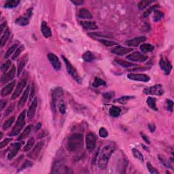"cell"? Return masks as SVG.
Here are the masks:
<instances>
[{
  "label": "cell",
  "mask_w": 174,
  "mask_h": 174,
  "mask_svg": "<svg viewBox=\"0 0 174 174\" xmlns=\"http://www.w3.org/2000/svg\"><path fill=\"white\" fill-rule=\"evenodd\" d=\"M24 49H25V47H24L23 45H21V46H20L19 47H18V48L16 49L15 53H14V55H12V59L14 60V61H15V60L17 59V58L19 57L20 53H21L22 52L24 51Z\"/></svg>",
  "instance_id": "obj_44"
},
{
  "label": "cell",
  "mask_w": 174,
  "mask_h": 174,
  "mask_svg": "<svg viewBox=\"0 0 174 174\" xmlns=\"http://www.w3.org/2000/svg\"><path fill=\"white\" fill-rule=\"evenodd\" d=\"M6 104H7V101H6V100L1 101V103H0V105H1V110H3V109H4V107H6Z\"/></svg>",
  "instance_id": "obj_59"
},
{
  "label": "cell",
  "mask_w": 174,
  "mask_h": 174,
  "mask_svg": "<svg viewBox=\"0 0 174 174\" xmlns=\"http://www.w3.org/2000/svg\"><path fill=\"white\" fill-rule=\"evenodd\" d=\"M10 35V32L9 29H6L4 32V34L2 35L1 37V40H0V45H1V47H3L4 45L6 44V43L7 42V41L9 38Z\"/></svg>",
  "instance_id": "obj_30"
},
{
  "label": "cell",
  "mask_w": 174,
  "mask_h": 174,
  "mask_svg": "<svg viewBox=\"0 0 174 174\" xmlns=\"http://www.w3.org/2000/svg\"><path fill=\"white\" fill-rule=\"evenodd\" d=\"M127 59L130 60V61L142 63V62H145L147 61L148 59V57L147 55H144V54L140 53V52L135 51L128 55L127 57Z\"/></svg>",
  "instance_id": "obj_7"
},
{
  "label": "cell",
  "mask_w": 174,
  "mask_h": 174,
  "mask_svg": "<svg viewBox=\"0 0 174 174\" xmlns=\"http://www.w3.org/2000/svg\"><path fill=\"white\" fill-rule=\"evenodd\" d=\"M22 144H23V142H16L12 145L9 152L8 154V160H11L14 157H15L16 155L18 154V151L20 150L21 146H22Z\"/></svg>",
  "instance_id": "obj_14"
},
{
  "label": "cell",
  "mask_w": 174,
  "mask_h": 174,
  "mask_svg": "<svg viewBox=\"0 0 174 174\" xmlns=\"http://www.w3.org/2000/svg\"><path fill=\"white\" fill-rule=\"evenodd\" d=\"M33 166V163L29 161H26L25 162L23 163V165H22L21 168H20V171L21 170H23L25 169H27V168H29V167H31Z\"/></svg>",
  "instance_id": "obj_53"
},
{
  "label": "cell",
  "mask_w": 174,
  "mask_h": 174,
  "mask_svg": "<svg viewBox=\"0 0 174 174\" xmlns=\"http://www.w3.org/2000/svg\"><path fill=\"white\" fill-rule=\"evenodd\" d=\"M148 128L150 129V132H154L155 129H156V127H155V125H153V124H149L148 125Z\"/></svg>",
  "instance_id": "obj_61"
},
{
  "label": "cell",
  "mask_w": 174,
  "mask_h": 174,
  "mask_svg": "<svg viewBox=\"0 0 174 174\" xmlns=\"http://www.w3.org/2000/svg\"><path fill=\"white\" fill-rule=\"evenodd\" d=\"M38 99L37 97H35L34 100H33L32 104L30 105L29 107L27 113V118L29 120L34 119L35 114H36V109L38 107Z\"/></svg>",
  "instance_id": "obj_16"
},
{
  "label": "cell",
  "mask_w": 174,
  "mask_h": 174,
  "mask_svg": "<svg viewBox=\"0 0 174 174\" xmlns=\"http://www.w3.org/2000/svg\"><path fill=\"white\" fill-rule=\"evenodd\" d=\"M32 92L30 93V96H29V100L32 101L33 97H34V94H35V87L34 86V84H32Z\"/></svg>",
  "instance_id": "obj_58"
},
{
  "label": "cell",
  "mask_w": 174,
  "mask_h": 174,
  "mask_svg": "<svg viewBox=\"0 0 174 174\" xmlns=\"http://www.w3.org/2000/svg\"><path fill=\"white\" fill-rule=\"evenodd\" d=\"M95 56L90 51H86L82 55V59L86 62H91L95 59Z\"/></svg>",
  "instance_id": "obj_36"
},
{
  "label": "cell",
  "mask_w": 174,
  "mask_h": 174,
  "mask_svg": "<svg viewBox=\"0 0 174 174\" xmlns=\"http://www.w3.org/2000/svg\"><path fill=\"white\" fill-rule=\"evenodd\" d=\"M12 140V138H6L5 140H4L3 141H1V144H0V148L2 149L4 148V147H6L7 145L9 144L10 142H11Z\"/></svg>",
  "instance_id": "obj_52"
},
{
  "label": "cell",
  "mask_w": 174,
  "mask_h": 174,
  "mask_svg": "<svg viewBox=\"0 0 174 174\" xmlns=\"http://www.w3.org/2000/svg\"><path fill=\"white\" fill-rule=\"evenodd\" d=\"M127 78L131 80L144 82H147L150 80V78L148 75L144 74H129L127 75Z\"/></svg>",
  "instance_id": "obj_13"
},
{
  "label": "cell",
  "mask_w": 174,
  "mask_h": 174,
  "mask_svg": "<svg viewBox=\"0 0 174 174\" xmlns=\"http://www.w3.org/2000/svg\"><path fill=\"white\" fill-rule=\"evenodd\" d=\"M115 95V93L113 92V91H110V92H106L103 93V98L106 100H110L112 98H113Z\"/></svg>",
  "instance_id": "obj_51"
},
{
  "label": "cell",
  "mask_w": 174,
  "mask_h": 174,
  "mask_svg": "<svg viewBox=\"0 0 174 174\" xmlns=\"http://www.w3.org/2000/svg\"><path fill=\"white\" fill-rule=\"evenodd\" d=\"M66 172V165L65 161L63 160H59L56 161L54 163L53 170V173H63Z\"/></svg>",
  "instance_id": "obj_11"
},
{
  "label": "cell",
  "mask_w": 174,
  "mask_h": 174,
  "mask_svg": "<svg viewBox=\"0 0 174 174\" xmlns=\"http://www.w3.org/2000/svg\"><path fill=\"white\" fill-rule=\"evenodd\" d=\"M81 25L85 29L95 30L98 29V25L96 22L92 21H81Z\"/></svg>",
  "instance_id": "obj_25"
},
{
  "label": "cell",
  "mask_w": 174,
  "mask_h": 174,
  "mask_svg": "<svg viewBox=\"0 0 174 174\" xmlns=\"http://www.w3.org/2000/svg\"><path fill=\"white\" fill-rule=\"evenodd\" d=\"M41 32L46 38H48L52 36V32L51 28L47 25L46 22L43 21L41 25Z\"/></svg>",
  "instance_id": "obj_23"
},
{
  "label": "cell",
  "mask_w": 174,
  "mask_h": 174,
  "mask_svg": "<svg viewBox=\"0 0 174 174\" xmlns=\"http://www.w3.org/2000/svg\"><path fill=\"white\" fill-rule=\"evenodd\" d=\"M105 82L104 80H103L102 79L99 78H95L94 81L93 82L92 85L94 88H98V87L101 86H105Z\"/></svg>",
  "instance_id": "obj_39"
},
{
  "label": "cell",
  "mask_w": 174,
  "mask_h": 174,
  "mask_svg": "<svg viewBox=\"0 0 174 174\" xmlns=\"http://www.w3.org/2000/svg\"><path fill=\"white\" fill-rule=\"evenodd\" d=\"M72 3H73L74 5L76 6H81L82 4L84 3V1H81V0H76V1H72Z\"/></svg>",
  "instance_id": "obj_57"
},
{
  "label": "cell",
  "mask_w": 174,
  "mask_h": 174,
  "mask_svg": "<svg viewBox=\"0 0 174 174\" xmlns=\"http://www.w3.org/2000/svg\"><path fill=\"white\" fill-rule=\"evenodd\" d=\"M16 71V70L15 65H13L12 66L11 69H10L9 72L4 74L3 76H1V84H6L8 82L11 81V80L14 78V76H15Z\"/></svg>",
  "instance_id": "obj_12"
},
{
  "label": "cell",
  "mask_w": 174,
  "mask_h": 174,
  "mask_svg": "<svg viewBox=\"0 0 174 174\" xmlns=\"http://www.w3.org/2000/svg\"><path fill=\"white\" fill-rule=\"evenodd\" d=\"M11 64H12V62H11V61H10V60H8V61H6L5 63H4L3 65H1V71L3 72L4 74L6 73L8 71V69H9V68L10 67V66H11Z\"/></svg>",
  "instance_id": "obj_48"
},
{
  "label": "cell",
  "mask_w": 174,
  "mask_h": 174,
  "mask_svg": "<svg viewBox=\"0 0 174 174\" xmlns=\"http://www.w3.org/2000/svg\"><path fill=\"white\" fill-rule=\"evenodd\" d=\"M13 109H14V105L13 104L10 105V106L6 109L5 113H4V116H8V114H10L12 112V110H13Z\"/></svg>",
  "instance_id": "obj_55"
},
{
  "label": "cell",
  "mask_w": 174,
  "mask_h": 174,
  "mask_svg": "<svg viewBox=\"0 0 174 174\" xmlns=\"http://www.w3.org/2000/svg\"><path fill=\"white\" fill-rule=\"evenodd\" d=\"M164 13L160 11V10H155L154 12V16H153V20H154V22L160 21L161 19H163V18H164Z\"/></svg>",
  "instance_id": "obj_37"
},
{
  "label": "cell",
  "mask_w": 174,
  "mask_h": 174,
  "mask_svg": "<svg viewBox=\"0 0 174 174\" xmlns=\"http://www.w3.org/2000/svg\"><path fill=\"white\" fill-rule=\"evenodd\" d=\"M41 125H42V124H41L40 123L37 124L36 127V128H35V131H38V130H40V129L41 128V126H42Z\"/></svg>",
  "instance_id": "obj_63"
},
{
  "label": "cell",
  "mask_w": 174,
  "mask_h": 174,
  "mask_svg": "<svg viewBox=\"0 0 174 174\" xmlns=\"http://www.w3.org/2000/svg\"><path fill=\"white\" fill-rule=\"evenodd\" d=\"M132 152H133V154L135 158L139 159V160L142 161V162L144 161V156H143V154L140 152V151H139L138 150V149L133 148L132 149Z\"/></svg>",
  "instance_id": "obj_42"
},
{
  "label": "cell",
  "mask_w": 174,
  "mask_h": 174,
  "mask_svg": "<svg viewBox=\"0 0 174 174\" xmlns=\"http://www.w3.org/2000/svg\"><path fill=\"white\" fill-rule=\"evenodd\" d=\"M33 128H34V127H33L32 125L27 126V127L21 133V134L20 135V136L18 137V140H25V139H26L27 137H29V135L31 133L32 131Z\"/></svg>",
  "instance_id": "obj_26"
},
{
  "label": "cell",
  "mask_w": 174,
  "mask_h": 174,
  "mask_svg": "<svg viewBox=\"0 0 174 174\" xmlns=\"http://www.w3.org/2000/svg\"><path fill=\"white\" fill-rule=\"evenodd\" d=\"M44 145V142H38V144H37L36 146L33 148L32 151H31V152L27 154L29 158L34 159V160H36V159L38 157L39 154H40L41 150H42Z\"/></svg>",
  "instance_id": "obj_10"
},
{
  "label": "cell",
  "mask_w": 174,
  "mask_h": 174,
  "mask_svg": "<svg viewBox=\"0 0 174 174\" xmlns=\"http://www.w3.org/2000/svg\"><path fill=\"white\" fill-rule=\"evenodd\" d=\"M15 23L18 26H26L29 23V18L27 16H20L15 20Z\"/></svg>",
  "instance_id": "obj_27"
},
{
  "label": "cell",
  "mask_w": 174,
  "mask_h": 174,
  "mask_svg": "<svg viewBox=\"0 0 174 174\" xmlns=\"http://www.w3.org/2000/svg\"><path fill=\"white\" fill-rule=\"evenodd\" d=\"M167 109L170 112H173V102L171 99H167Z\"/></svg>",
  "instance_id": "obj_54"
},
{
  "label": "cell",
  "mask_w": 174,
  "mask_h": 174,
  "mask_svg": "<svg viewBox=\"0 0 174 174\" xmlns=\"http://www.w3.org/2000/svg\"><path fill=\"white\" fill-rule=\"evenodd\" d=\"M34 143H35V140L34 138H31L29 140H28L27 143L25 146L24 147V151L25 152H28L29 150H30L31 149L33 148V146H34Z\"/></svg>",
  "instance_id": "obj_43"
},
{
  "label": "cell",
  "mask_w": 174,
  "mask_h": 174,
  "mask_svg": "<svg viewBox=\"0 0 174 174\" xmlns=\"http://www.w3.org/2000/svg\"><path fill=\"white\" fill-rule=\"evenodd\" d=\"M98 154H99V150H97V152H96V153H95V156L93 157V160H92V163H93V165H95V163H96V162H97V155H98Z\"/></svg>",
  "instance_id": "obj_60"
},
{
  "label": "cell",
  "mask_w": 174,
  "mask_h": 174,
  "mask_svg": "<svg viewBox=\"0 0 174 174\" xmlns=\"http://www.w3.org/2000/svg\"><path fill=\"white\" fill-rule=\"evenodd\" d=\"M83 145V136L81 133H74L70 135L67 140V149L74 152L81 149Z\"/></svg>",
  "instance_id": "obj_2"
},
{
  "label": "cell",
  "mask_w": 174,
  "mask_h": 174,
  "mask_svg": "<svg viewBox=\"0 0 174 174\" xmlns=\"http://www.w3.org/2000/svg\"><path fill=\"white\" fill-rule=\"evenodd\" d=\"M133 51V49L129 48H125L122 46H117L116 47H114L112 49L111 52L114 55L119 56H123L125 55H127L130 52Z\"/></svg>",
  "instance_id": "obj_17"
},
{
  "label": "cell",
  "mask_w": 174,
  "mask_h": 174,
  "mask_svg": "<svg viewBox=\"0 0 174 174\" xmlns=\"http://www.w3.org/2000/svg\"><path fill=\"white\" fill-rule=\"evenodd\" d=\"M78 16L82 19H92L93 15L86 8H81L78 12Z\"/></svg>",
  "instance_id": "obj_24"
},
{
  "label": "cell",
  "mask_w": 174,
  "mask_h": 174,
  "mask_svg": "<svg viewBox=\"0 0 174 174\" xmlns=\"http://www.w3.org/2000/svg\"><path fill=\"white\" fill-rule=\"evenodd\" d=\"M62 58H63V60L65 63L68 74L74 78V80H75L76 82H77L78 83H81V78H80V75L78 73L77 70L74 68V66L72 65V63H70L69 60H68L67 58L64 57V56H62Z\"/></svg>",
  "instance_id": "obj_4"
},
{
  "label": "cell",
  "mask_w": 174,
  "mask_h": 174,
  "mask_svg": "<svg viewBox=\"0 0 174 174\" xmlns=\"http://www.w3.org/2000/svg\"><path fill=\"white\" fill-rule=\"evenodd\" d=\"M115 62L119 65L122 66L123 67H135V64H133L130 62H128L126 61H123L122 59H115Z\"/></svg>",
  "instance_id": "obj_34"
},
{
  "label": "cell",
  "mask_w": 174,
  "mask_h": 174,
  "mask_svg": "<svg viewBox=\"0 0 174 174\" xmlns=\"http://www.w3.org/2000/svg\"><path fill=\"white\" fill-rule=\"evenodd\" d=\"M133 98H134V96H123V97H120V98H117L116 99H115V100L114 101V102L120 103V104L125 105L129 100Z\"/></svg>",
  "instance_id": "obj_32"
},
{
  "label": "cell",
  "mask_w": 174,
  "mask_h": 174,
  "mask_svg": "<svg viewBox=\"0 0 174 174\" xmlns=\"http://www.w3.org/2000/svg\"><path fill=\"white\" fill-rule=\"evenodd\" d=\"M27 61H28V55L27 54H26V55L23 56V57L20 59V61H18V69H17V76H20V74L22 73V70L24 69V67H25Z\"/></svg>",
  "instance_id": "obj_22"
},
{
  "label": "cell",
  "mask_w": 174,
  "mask_h": 174,
  "mask_svg": "<svg viewBox=\"0 0 174 174\" xmlns=\"http://www.w3.org/2000/svg\"><path fill=\"white\" fill-rule=\"evenodd\" d=\"M2 135H3V133H2V132H1V136H0V138H1V139L2 138V137H3Z\"/></svg>",
  "instance_id": "obj_64"
},
{
  "label": "cell",
  "mask_w": 174,
  "mask_h": 174,
  "mask_svg": "<svg viewBox=\"0 0 174 174\" xmlns=\"http://www.w3.org/2000/svg\"><path fill=\"white\" fill-rule=\"evenodd\" d=\"M140 49L142 53H147L154 51V46L150 44H142L140 46Z\"/></svg>",
  "instance_id": "obj_31"
},
{
  "label": "cell",
  "mask_w": 174,
  "mask_h": 174,
  "mask_svg": "<svg viewBox=\"0 0 174 174\" xmlns=\"http://www.w3.org/2000/svg\"><path fill=\"white\" fill-rule=\"evenodd\" d=\"M159 8V5H154V6H151L150 8H148V9L144 12V14H143V16H144V18L148 17V16L150 15V14L152 13V12H154L155 10H156Z\"/></svg>",
  "instance_id": "obj_46"
},
{
  "label": "cell",
  "mask_w": 174,
  "mask_h": 174,
  "mask_svg": "<svg viewBox=\"0 0 174 174\" xmlns=\"http://www.w3.org/2000/svg\"><path fill=\"white\" fill-rule=\"evenodd\" d=\"M109 113L111 116L114 118L119 117L121 114V109L119 107L114 106H114H112L111 108L109 109Z\"/></svg>",
  "instance_id": "obj_28"
},
{
  "label": "cell",
  "mask_w": 174,
  "mask_h": 174,
  "mask_svg": "<svg viewBox=\"0 0 174 174\" xmlns=\"http://www.w3.org/2000/svg\"><path fill=\"white\" fill-rule=\"evenodd\" d=\"M146 38L145 36H140L137 37V38H134L131 39V40L126 41V45H127L128 46L130 47H137L141 43L144 42V41H146Z\"/></svg>",
  "instance_id": "obj_19"
},
{
  "label": "cell",
  "mask_w": 174,
  "mask_h": 174,
  "mask_svg": "<svg viewBox=\"0 0 174 174\" xmlns=\"http://www.w3.org/2000/svg\"><path fill=\"white\" fill-rule=\"evenodd\" d=\"M17 48H18L17 44H14L11 46H10L9 48H8L7 52H6V53L5 54L4 58H5V59H8V58H9L10 56H11V55L13 54L14 52L15 51H16V49H17Z\"/></svg>",
  "instance_id": "obj_38"
},
{
  "label": "cell",
  "mask_w": 174,
  "mask_h": 174,
  "mask_svg": "<svg viewBox=\"0 0 174 174\" xmlns=\"http://www.w3.org/2000/svg\"><path fill=\"white\" fill-rule=\"evenodd\" d=\"M26 84H27L26 79H22L20 80L19 82H18L17 84V86L16 87L15 91H14V92L12 95V99H15L20 96V95L22 93L24 88L25 87Z\"/></svg>",
  "instance_id": "obj_15"
},
{
  "label": "cell",
  "mask_w": 174,
  "mask_h": 174,
  "mask_svg": "<svg viewBox=\"0 0 174 174\" xmlns=\"http://www.w3.org/2000/svg\"><path fill=\"white\" fill-rule=\"evenodd\" d=\"M159 65L166 75H169L170 74L171 69H172V65L168 59H161L159 62Z\"/></svg>",
  "instance_id": "obj_18"
},
{
  "label": "cell",
  "mask_w": 174,
  "mask_h": 174,
  "mask_svg": "<svg viewBox=\"0 0 174 174\" xmlns=\"http://www.w3.org/2000/svg\"><path fill=\"white\" fill-rule=\"evenodd\" d=\"M99 135L101 138H105L108 136V132L106 130V129L104 127H101L99 129Z\"/></svg>",
  "instance_id": "obj_50"
},
{
  "label": "cell",
  "mask_w": 174,
  "mask_h": 174,
  "mask_svg": "<svg viewBox=\"0 0 174 174\" xmlns=\"http://www.w3.org/2000/svg\"><path fill=\"white\" fill-rule=\"evenodd\" d=\"M58 104V107H59V110L60 112H61L62 114H64L66 112V105L63 99H61V101H59Z\"/></svg>",
  "instance_id": "obj_47"
},
{
  "label": "cell",
  "mask_w": 174,
  "mask_h": 174,
  "mask_svg": "<svg viewBox=\"0 0 174 174\" xmlns=\"http://www.w3.org/2000/svg\"><path fill=\"white\" fill-rule=\"evenodd\" d=\"M25 110H23L20 114L19 116H18L17 120H16L15 125L12 128V131L10 133V136L17 135L23 129L25 125Z\"/></svg>",
  "instance_id": "obj_3"
},
{
  "label": "cell",
  "mask_w": 174,
  "mask_h": 174,
  "mask_svg": "<svg viewBox=\"0 0 174 174\" xmlns=\"http://www.w3.org/2000/svg\"><path fill=\"white\" fill-rule=\"evenodd\" d=\"M20 4V1L18 0H8L4 4V7L5 8H14L17 7Z\"/></svg>",
  "instance_id": "obj_33"
},
{
  "label": "cell",
  "mask_w": 174,
  "mask_h": 174,
  "mask_svg": "<svg viewBox=\"0 0 174 174\" xmlns=\"http://www.w3.org/2000/svg\"><path fill=\"white\" fill-rule=\"evenodd\" d=\"M96 146V136L92 132L88 133L86 136V147L87 150L91 152Z\"/></svg>",
  "instance_id": "obj_8"
},
{
  "label": "cell",
  "mask_w": 174,
  "mask_h": 174,
  "mask_svg": "<svg viewBox=\"0 0 174 174\" xmlns=\"http://www.w3.org/2000/svg\"><path fill=\"white\" fill-rule=\"evenodd\" d=\"M14 120H15V117L14 116H11L8 119L6 120V121L4 123L3 125H2V129L6 130L9 129V128L12 125V124H13V123L14 122Z\"/></svg>",
  "instance_id": "obj_35"
},
{
  "label": "cell",
  "mask_w": 174,
  "mask_h": 174,
  "mask_svg": "<svg viewBox=\"0 0 174 174\" xmlns=\"http://www.w3.org/2000/svg\"><path fill=\"white\" fill-rule=\"evenodd\" d=\"M146 167H147V169H148V170L149 171V172H150V173H152V174H159V171H157L156 169H155L154 167L150 164V163H149V162L147 163Z\"/></svg>",
  "instance_id": "obj_49"
},
{
  "label": "cell",
  "mask_w": 174,
  "mask_h": 174,
  "mask_svg": "<svg viewBox=\"0 0 174 174\" xmlns=\"http://www.w3.org/2000/svg\"><path fill=\"white\" fill-rule=\"evenodd\" d=\"M158 157H159V159L160 160L161 162L162 163L163 165H164L165 167H168V168H171V169H173V167L170 165V163L169 162V161L167 160L164 156H163V155H159Z\"/></svg>",
  "instance_id": "obj_41"
},
{
  "label": "cell",
  "mask_w": 174,
  "mask_h": 174,
  "mask_svg": "<svg viewBox=\"0 0 174 174\" xmlns=\"http://www.w3.org/2000/svg\"><path fill=\"white\" fill-rule=\"evenodd\" d=\"M47 57L53 69L56 71H60L61 69V63L57 56L55 54L50 53L48 54Z\"/></svg>",
  "instance_id": "obj_9"
},
{
  "label": "cell",
  "mask_w": 174,
  "mask_h": 174,
  "mask_svg": "<svg viewBox=\"0 0 174 174\" xmlns=\"http://www.w3.org/2000/svg\"><path fill=\"white\" fill-rule=\"evenodd\" d=\"M16 85V81L14 80L10 83H8L7 85L5 86L1 91V95L2 97H6L9 95L12 92L13 89Z\"/></svg>",
  "instance_id": "obj_20"
},
{
  "label": "cell",
  "mask_w": 174,
  "mask_h": 174,
  "mask_svg": "<svg viewBox=\"0 0 174 174\" xmlns=\"http://www.w3.org/2000/svg\"><path fill=\"white\" fill-rule=\"evenodd\" d=\"M143 93L146 95H162L164 94L162 85L156 84V85L146 87L144 89Z\"/></svg>",
  "instance_id": "obj_6"
},
{
  "label": "cell",
  "mask_w": 174,
  "mask_h": 174,
  "mask_svg": "<svg viewBox=\"0 0 174 174\" xmlns=\"http://www.w3.org/2000/svg\"><path fill=\"white\" fill-rule=\"evenodd\" d=\"M152 1H148V0H145V1H141L138 4V8L140 10H143L145 8H146L148 6H150L151 4H152Z\"/></svg>",
  "instance_id": "obj_40"
},
{
  "label": "cell",
  "mask_w": 174,
  "mask_h": 174,
  "mask_svg": "<svg viewBox=\"0 0 174 174\" xmlns=\"http://www.w3.org/2000/svg\"><path fill=\"white\" fill-rule=\"evenodd\" d=\"M63 89H62L61 87H57L54 89L53 93H52V98H53V100H52V105H53V109L55 112V108L56 105L59 101H60L63 98Z\"/></svg>",
  "instance_id": "obj_5"
},
{
  "label": "cell",
  "mask_w": 174,
  "mask_h": 174,
  "mask_svg": "<svg viewBox=\"0 0 174 174\" xmlns=\"http://www.w3.org/2000/svg\"><path fill=\"white\" fill-rule=\"evenodd\" d=\"M29 91H30V86L28 85L26 87L25 90L23 92V94H22L21 98L20 99L19 101H18V108L21 109L22 107L24 106L27 100V98L29 97Z\"/></svg>",
  "instance_id": "obj_21"
},
{
  "label": "cell",
  "mask_w": 174,
  "mask_h": 174,
  "mask_svg": "<svg viewBox=\"0 0 174 174\" xmlns=\"http://www.w3.org/2000/svg\"><path fill=\"white\" fill-rule=\"evenodd\" d=\"M99 42H101L102 44L108 47H111V46H114L118 45V44L115 42H113V41H110V40H105V39H99L98 40Z\"/></svg>",
  "instance_id": "obj_45"
},
{
  "label": "cell",
  "mask_w": 174,
  "mask_h": 174,
  "mask_svg": "<svg viewBox=\"0 0 174 174\" xmlns=\"http://www.w3.org/2000/svg\"><path fill=\"white\" fill-rule=\"evenodd\" d=\"M6 25V22H4V23H2L1 25V26H0V34H2V32H3L4 27H5Z\"/></svg>",
  "instance_id": "obj_62"
},
{
  "label": "cell",
  "mask_w": 174,
  "mask_h": 174,
  "mask_svg": "<svg viewBox=\"0 0 174 174\" xmlns=\"http://www.w3.org/2000/svg\"><path fill=\"white\" fill-rule=\"evenodd\" d=\"M156 99L154 98V97H149L146 100V103L151 109H153L154 111H158V108L156 107Z\"/></svg>",
  "instance_id": "obj_29"
},
{
  "label": "cell",
  "mask_w": 174,
  "mask_h": 174,
  "mask_svg": "<svg viewBox=\"0 0 174 174\" xmlns=\"http://www.w3.org/2000/svg\"><path fill=\"white\" fill-rule=\"evenodd\" d=\"M115 150V146L113 144H107L103 146L101 150L98 159V167L101 169H105L107 166L112 154Z\"/></svg>",
  "instance_id": "obj_1"
},
{
  "label": "cell",
  "mask_w": 174,
  "mask_h": 174,
  "mask_svg": "<svg viewBox=\"0 0 174 174\" xmlns=\"http://www.w3.org/2000/svg\"><path fill=\"white\" fill-rule=\"evenodd\" d=\"M140 134H141V135H142V138H143V140H144V142H146V144H150V140H149V138H148V137H147L146 135H145V134L144 133H142V132L140 133Z\"/></svg>",
  "instance_id": "obj_56"
}]
</instances>
